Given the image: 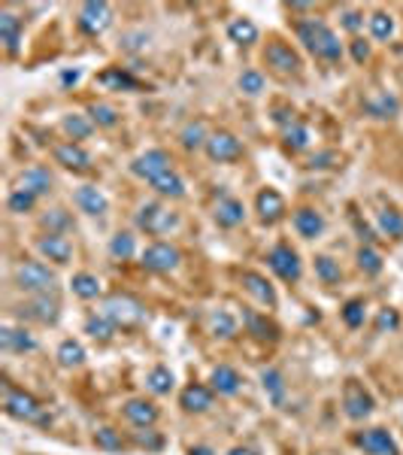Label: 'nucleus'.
Instances as JSON below:
<instances>
[{"instance_id": "nucleus-31", "label": "nucleus", "mask_w": 403, "mask_h": 455, "mask_svg": "<svg viewBox=\"0 0 403 455\" xmlns=\"http://www.w3.org/2000/svg\"><path fill=\"white\" fill-rule=\"evenodd\" d=\"M61 127L67 131V136H73V140H85V136H91V131H94V122H91V115L70 113V115H64Z\"/></svg>"}, {"instance_id": "nucleus-39", "label": "nucleus", "mask_w": 403, "mask_h": 455, "mask_svg": "<svg viewBox=\"0 0 403 455\" xmlns=\"http://www.w3.org/2000/svg\"><path fill=\"white\" fill-rule=\"evenodd\" d=\"M179 140H182V146H185V149H200V146H206V140H209L206 125L204 122H188L185 127H182Z\"/></svg>"}, {"instance_id": "nucleus-36", "label": "nucleus", "mask_w": 403, "mask_h": 455, "mask_svg": "<svg viewBox=\"0 0 403 455\" xmlns=\"http://www.w3.org/2000/svg\"><path fill=\"white\" fill-rule=\"evenodd\" d=\"M70 286H73V295H79L82 300H94L100 295V279L94 273H76Z\"/></svg>"}, {"instance_id": "nucleus-54", "label": "nucleus", "mask_w": 403, "mask_h": 455, "mask_svg": "<svg viewBox=\"0 0 403 455\" xmlns=\"http://www.w3.org/2000/svg\"><path fill=\"white\" fill-rule=\"evenodd\" d=\"M397 322H400V318H397L395 309H382L379 318H376V331H386V328H388V331H395Z\"/></svg>"}, {"instance_id": "nucleus-44", "label": "nucleus", "mask_w": 403, "mask_h": 455, "mask_svg": "<svg viewBox=\"0 0 403 455\" xmlns=\"http://www.w3.org/2000/svg\"><path fill=\"white\" fill-rule=\"evenodd\" d=\"M94 443L100 446V449H106V452L125 449V437H122V431H115V428H109V425L97 428V431H94Z\"/></svg>"}, {"instance_id": "nucleus-59", "label": "nucleus", "mask_w": 403, "mask_h": 455, "mask_svg": "<svg viewBox=\"0 0 403 455\" xmlns=\"http://www.w3.org/2000/svg\"><path fill=\"white\" fill-rule=\"evenodd\" d=\"M188 455H213V449H209V446H191Z\"/></svg>"}, {"instance_id": "nucleus-37", "label": "nucleus", "mask_w": 403, "mask_h": 455, "mask_svg": "<svg viewBox=\"0 0 403 455\" xmlns=\"http://www.w3.org/2000/svg\"><path fill=\"white\" fill-rule=\"evenodd\" d=\"M316 276L325 282V286H337V282L343 279V270H340V264H337L331 255H318L316 258Z\"/></svg>"}, {"instance_id": "nucleus-14", "label": "nucleus", "mask_w": 403, "mask_h": 455, "mask_svg": "<svg viewBox=\"0 0 403 455\" xmlns=\"http://www.w3.org/2000/svg\"><path fill=\"white\" fill-rule=\"evenodd\" d=\"M358 446L367 455H400L397 452V443L386 428H367V431L358 434Z\"/></svg>"}, {"instance_id": "nucleus-13", "label": "nucleus", "mask_w": 403, "mask_h": 455, "mask_svg": "<svg viewBox=\"0 0 403 455\" xmlns=\"http://www.w3.org/2000/svg\"><path fill=\"white\" fill-rule=\"evenodd\" d=\"M206 155L213 161H236L243 155V143L227 131H215V134H209V140H206Z\"/></svg>"}, {"instance_id": "nucleus-11", "label": "nucleus", "mask_w": 403, "mask_h": 455, "mask_svg": "<svg viewBox=\"0 0 403 455\" xmlns=\"http://www.w3.org/2000/svg\"><path fill=\"white\" fill-rule=\"evenodd\" d=\"M179 249L170 243H152L149 249L143 252V267L152 270V273H170L179 267Z\"/></svg>"}, {"instance_id": "nucleus-41", "label": "nucleus", "mask_w": 403, "mask_h": 455, "mask_svg": "<svg viewBox=\"0 0 403 455\" xmlns=\"http://www.w3.org/2000/svg\"><path fill=\"white\" fill-rule=\"evenodd\" d=\"M379 231L386 237H391V240H400V237H403V216L397 213V209L386 206L379 213Z\"/></svg>"}, {"instance_id": "nucleus-8", "label": "nucleus", "mask_w": 403, "mask_h": 455, "mask_svg": "<svg viewBox=\"0 0 403 455\" xmlns=\"http://www.w3.org/2000/svg\"><path fill=\"white\" fill-rule=\"evenodd\" d=\"M343 410H346V416H349L352 422H361V419H367L373 413V395L361 386L358 379L346 382V388H343Z\"/></svg>"}, {"instance_id": "nucleus-22", "label": "nucleus", "mask_w": 403, "mask_h": 455, "mask_svg": "<svg viewBox=\"0 0 403 455\" xmlns=\"http://www.w3.org/2000/svg\"><path fill=\"white\" fill-rule=\"evenodd\" d=\"M243 286H246V291L258 300V304H264V307H276V291H273V286L267 279L261 276V273H255V270H246L243 273Z\"/></svg>"}, {"instance_id": "nucleus-34", "label": "nucleus", "mask_w": 403, "mask_h": 455, "mask_svg": "<svg viewBox=\"0 0 403 455\" xmlns=\"http://www.w3.org/2000/svg\"><path fill=\"white\" fill-rule=\"evenodd\" d=\"M134 252H136V240H134L131 231H118L113 240H109V255H113L115 261L134 258Z\"/></svg>"}, {"instance_id": "nucleus-55", "label": "nucleus", "mask_w": 403, "mask_h": 455, "mask_svg": "<svg viewBox=\"0 0 403 455\" xmlns=\"http://www.w3.org/2000/svg\"><path fill=\"white\" fill-rule=\"evenodd\" d=\"M352 58L358 61V64H364L370 58V46L364 43V40H352Z\"/></svg>"}, {"instance_id": "nucleus-58", "label": "nucleus", "mask_w": 403, "mask_h": 455, "mask_svg": "<svg viewBox=\"0 0 403 455\" xmlns=\"http://www.w3.org/2000/svg\"><path fill=\"white\" fill-rule=\"evenodd\" d=\"M61 82H64V85H73V82H79V70H67L61 76Z\"/></svg>"}, {"instance_id": "nucleus-24", "label": "nucleus", "mask_w": 403, "mask_h": 455, "mask_svg": "<svg viewBox=\"0 0 403 455\" xmlns=\"http://www.w3.org/2000/svg\"><path fill=\"white\" fill-rule=\"evenodd\" d=\"M295 227L300 237H306V240H316L318 234L325 231V218L322 213H316L313 206H300L295 213Z\"/></svg>"}, {"instance_id": "nucleus-53", "label": "nucleus", "mask_w": 403, "mask_h": 455, "mask_svg": "<svg viewBox=\"0 0 403 455\" xmlns=\"http://www.w3.org/2000/svg\"><path fill=\"white\" fill-rule=\"evenodd\" d=\"M134 440H136V446H146V449H161L164 446V437L155 434L152 428H140V431L134 434Z\"/></svg>"}, {"instance_id": "nucleus-52", "label": "nucleus", "mask_w": 403, "mask_h": 455, "mask_svg": "<svg viewBox=\"0 0 403 455\" xmlns=\"http://www.w3.org/2000/svg\"><path fill=\"white\" fill-rule=\"evenodd\" d=\"M213 331H215V337H222V340L234 337V334H236L234 316H231V313H215V316H213Z\"/></svg>"}, {"instance_id": "nucleus-49", "label": "nucleus", "mask_w": 403, "mask_h": 455, "mask_svg": "<svg viewBox=\"0 0 403 455\" xmlns=\"http://www.w3.org/2000/svg\"><path fill=\"white\" fill-rule=\"evenodd\" d=\"M343 322L349 325V328H361V325H364V300H361V298L346 300V307H343Z\"/></svg>"}, {"instance_id": "nucleus-12", "label": "nucleus", "mask_w": 403, "mask_h": 455, "mask_svg": "<svg viewBox=\"0 0 403 455\" xmlns=\"http://www.w3.org/2000/svg\"><path fill=\"white\" fill-rule=\"evenodd\" d=\"M167 170H173V167H170V155L164 152V149H149V152H143L140 158L131 164V173H134V176H140V179H146V182L158 179L161 173H167Z\"/></svg>"}, {"instance_id": "nucleus-33", "label": "nucleus", "mask_w": 403, "mask_h": 455, "mask_svg": "<svg viewBox=\"0 0 403 455\" xmlns=\"http://www.w3.org/2000/svg\"><path fill=\"white\" fill-rule=\"evenodd\" d=\"M246 328H249V334H255L258 340H276L279 337V328L267 322V316H258V313H246Z\"/></svg>"}, {"instance_id": "nucleus-56", "label": "nucleus", "mask_w": 403, "mask_h": 455, "mask_svg": "<svg viewBox=\"0 0 403 455\" xmlns=\"http://www.w3.org/2000/svg\"><path fill=\"white\" fill-rule=\"evenodd\" d=\"M361 22H364V15H361V13H355V9H346V13H343V24L349 27V31H358Z\"/></svg>"}, {"instance_id": "nucleus-21", "label": "nucleus", "mask_w": 403, "mask_h": 455, "mask_svg": "<svg viewBox=\"0 0 403 455\" xmlns=\"http://www.w3.org/2000/svg\"><path fill=\"white\" fill-rule=\"evenodd\" d=\"M76 206L85 216H104L109 209V200L97 186H82V188H76Z\"/></svg>"}, {"instance_id": "nucleus-35", "label": "nucleus", "mask_w": 403, "mask_h": 455, "mask_svg": "<svg viewBox=\"0 0 403 455\" xmlns=\"http://www.w3.org/2000/svg\"><path fill=\"white\" fill-rule=\"evenodd\" d=\"M227 36H231L234 43H240V46H252L255 40H258V27H255L249 18H234V22L227 24Z\"/></svg>"}, {"instance_id": "nucleus-16", "label": "nucleus", "mask_w": 403, "mask_h": 455, "mask_svg": "<svg viewBox=\"0 0 403 455\" xmlns=\"http://www.w3.org/2000/svg\"><path fill=\"white\" fill-rule=\"evenodd\" d=\"M55 161L61 164V167H67V170H91V155L82 149L79 143H61V146H55Z\"/></svg>"}, {"instance_id": "nucleus-1", "label": "nucleus", "mask_w": 403, "mask_h": 455, "mask_svg": "<svg viewBox=\"0 0 403 455\" xmlns=\"http://www.w3.org/2000/svg\"><path fill=\"white\" fill-rule=\"evenodd\" d=\"M297 36H300V43L316 55V58H322V61H340L343 58L340 36H337L325 22H318V18H306V22H300L297 24Z\"/></svg>"}, {"instance_id": "nucleus-6", "label": "nucleus", "mask_w": 403, "mask_h": 455, "mask_svg": "<svg viewBox=\"0 0 403 455\" xmlns=\"http://www.w3.org/2000/svg\"><path fill=\"white\" fill-rule=\"evenodd\" d=\"M22 318H27V322H36V325H55L61 316V304L55 295H34L27 304H22L15 309Z\"/></svg>"}, {"instance_id": "nucleus-5", "label": "nucleus", "mask_w": 403, "mask_h": 455, "mask_svg": "<svg viewBox=\"0 0 403 455\" xmlns=\"http://www.w3.org/2000/svg\"><path fill=\"white\" fill-rule=\"evenodd\" d=\"M104 316L113 318V322L122 325V328H131V325L143 322L146 309H143L140 300L131 298V295H113V298L104 300Z\"/></svg>"}, {"instance_id": "nucleus-9", "label": "nucleus", "mask_w": 403, "mask_h": 455, "mask_svg": "<svg viewBox=\"0 0 403 455\" xmlns=\"http://www.w3.org/2000/svg\"><path fill=\"white\" fill-rule=\"evenodd\" d=\"M264 61H267V67H273L279 73V76H295V73H300V55L291 49L288 43H279V40H273L267 49H264Z\"/></svg>"}, {"instance_id": "nucleus-46", "label": "nucleus", "mask_w": 403, "mask_h": 455, "mask_svg": "<svg viewBox=\"0 0 403 455\" xmlns=\"http://www.w3.org/2000/svg\"><path fill=\"white\" fill-rule=\"evenodd\" d=\"M358 267L367 273V276H376V273H382V258H379V252L373 249V246L364 243L361 249H358Z\"/></svg>"}, {"instance_id": "nucleus-27", "label": "nucleus", "mask_w": 403, "mask_h": 455, "mask_svg": "<svg viewBox=\"0 0 403 455\" xmlns=\"http://www.w3.org/2000/svg\"><path fill=\"white\" fill-rule=\"evenodd\" d=\"M246 218V206H243V200H236V197H222L218 200V206H215V222L222 225V227H236Z\"/></svg>"}, {"instance_id": "nucleus-3", "label": "nucleus", "mask_w": 403, "mask_h": 455, "mask_svg": "<svg viewBox=\"0 0 403 455\" xmlns=\"http://www.w3.org/2000/svg\"><path fill=\"white\" fill-rule=\"evenodd\" d=\"M176 225H179V216L173 213L170 206L158 204V200H149V204H143L140 209H136V227L146 231V234H152V237L167 234Z\"/></svg>"}, {"instance_id": "nucleus-26", "label": "nucleus", "mask_w": 403, "mask_h": 455, "mask_svg": "<svg viewBox=\"0 0 403 455\" xmlns=\"http://www.w3.org/2000/svg\"><path fill=\"white\" fill-rule=\"evenodd\" d=\"M0 40H3L6 52L15 55L18 52V43H22V18L13 15V13H0Z\"/></svg>"}, {"instance_id": "nucleus-42", "label": "nucleus", "mask_w": 403, "mask_h": 455, "mask_svg": "<svg viewBox=\"0 0 403 455\" xmlns=\"http://www.w3.org/2000/svg\"><path fill=\"white\" fill-rule=\"evenodd\" d=\"M34 204H36V195H34V191H27V188H15V191H9V197H6L9 213H15V216L31 213Z\"/></svg>"}, {"instance_id": "nucleus-60", "label": "nucleus", "mask_w": 403, "mask_h": 455, "mask_svg": "<svg viewBox=\"0 0 403 455\" xmlns=\"http://www.w3.org/2000/svg\"><path fill=\"white\" fill-rule=\"evenodd\" d=\"M125 40H127V46H131V49H136V46H140L136 40H146V34H131V36H125Z\"/></svg>"}, {"instance_id": "nucleus-2", "label": "nucleus", "mask_w": 403, "mask_h": 455, "mask_svg": "<svg viewBox=\"0 0 403 455\" xmlns=\"http://www.w3.org/2000/svg\"><path fill=\"white\" fill-rule=\"evenodd\" d=\"M15 286L22 291H31V295H49V291L58 286V276H55V270L49 264L43 261H22L13 273Z\"/></svg>"}, {"instance_id": "nucleus-4", "label": "nucleus", "mask_w": 403, "mask_h": 455, "mask_svg": "<svg viewBox=\"0 0 403 455\" xmlns=\"http://www.w3.org/2000/svg\"><path fill=\"white\" fill-rule=\"evenodd\" d=\"M3 407H6V413L13 419H24V422H34V425H49V416L43 413V407L36 404V398L27 395V391L6 388Z\"/></svg>"}, {"instance_id": "nucleus-38", "label": "nucleus", "mask_w": 403, "mask_h": 455, "mask_svg": "<svg viewBox=\"0 0 403 455\" xmlns=\"http://www.w3.org/2000/svg\"><path fill=\"white\" fill-rule=\"evenodd\" d=\"M40 225H43L49 234H67L70 227H73V218H70L67 209H49V213L40 218Z\"/></svg>"}, {"instance_id": "nucleus-17", "label": "nucleus", "mask_w": 403, "mask_h": 455, "mask_svg": "<svg viewBox=\"0 0 403 455\" xmlns=\"http://www.w3.org/2000/svg\"><path fill=\"white\" fill-rule=\"evenodd\" d=\"M255 209H258V216L264 222H279L285 216V197L276 188H261L258 197H255Z\"/></svg>"}, {"instance_id": "nucleus-20", "label": "nucleus", "mask_w": 403, "mask_h": 455, "mask_svg": "<svg viewBox=\"0 0 403 455\" xmlns=\"http://www.w3.org/2000/svg\"><path fill=\"white\" fill-rule=\"evenodd\" d=\"M179 404L185 413H206V410L213 407V388L200 386V382H191L188 388H182Z\"/></svg>"}, {"instance_id": "nucleus-18", "label": "nucleus", "mask_w": 403, "mask_h": 455, "mask_svg": "<svg viewBox=\"0 0 403 455\" xmlns=\"http://www.w3.org/2000/svg\"><path fill=\"white\" fill-rule=\"evenodd\" d=\"M125 419L136 428H152L155 422H158V407L152 404V400L146 398H131L125 404Z\"/></svg>"}, {"instance_id": "nucleus-10", "label": "nucleus", "mask_w": 403, "mask_h": 455, "mask_svg": "<svg viewBox=\"0 0 403 455\" xmlns=\"http://www.w3.org/2000/svg\"><path fill=\"white\" fill-rule=\"evenodd\" d=\"M109 24H113V9H109V4H104V0H88V4H82L79 27L85 34L97 36V34H104Z\"/></svg>"}, {"instance_id": "nucleus-40", "label": "nucleus", "mask_w": 403, "mask_h": 455, "mask_svg": "<svg viewBox=\"0 0 403 455\" xmlns=\"http://www.w3.org/2000/svg\"><path fill=\"white\" fill-rule=\"evenodd\" d=\"M55 355H58V364H61V368H79V364L85 361V349H82L76 340H64Z\"/></svg>"}, {"instance_id": "nucleus-32", "label": "nucleus", "mask_w": 403, "mask_h": 455, "mask_svg": "<svg viewBox=\"0 0 403 455\" xmlns=\"http://www.w3.org/2000/svg\"><path fill=\"white\" fill-rule=\"evenodd\" d=\"M115 322L113 318H106L104 313L100 316H88L85 318V334H91L94 340H100V343H106V340H113V334H115Z\"/></svg>"}, {"instance_id": "nucleus-25", "label": "nucleus", "mask_w": 403, "mask_h": 455, "mask_svg": "<svg viewBox=\"0 0 403 455\" xmlns=\"http://www.w3.org/2000/svg\"><path fill=\"white\" fill-rule=\"evenodd\" d=\"M209 382H213V391H218V395H236L243 386L240 373H236L231 364H218L213 370V377H209Z\"/></svg>"}, {"instance_id": "nucleus-61", "label": "nucleus", "mask_w": 403, "mask_h": 455, "mask_svg": "<svg viewBox=\"0 0 403 455\" xmlns=\"http://www.w3.org/2000/svg\"><path fill=\"white\" fill-rule=\"evenodd\" d=\"M227 455H255V449H249V446H236V449H231Z\"/></svg>"}, {"instance_id": "nucleus-28", "label": "nucleus", "mask_w": 403, "mask_h": 455, "mask_svg": "<svg viewBox=\"0 0 403 455\" xmlns=\"http://www.w3.org/2000/svg\"><path fill=\"white\" fill-rule=\"evenodd\" d=\"M97 82L104 88H113V91H136V88H140V82H136L131 73L122 70V67H109L104 73H97Z\"/></svg>"}, {"instance_id": "nucleus-57", "label": "nucleus", "mask_w": 403, "mask_h": 455, "mask_svg": "<svg viewBox=\"0 0 403 455\" xmlns=\"http://www.w3.org/2000/svg\"><path fill=\"white\" fill-rule=\"evenodd\" d=\"M331 158H334V155H318V158H313V164H309V167H331V164H327Z\"/></svg>"}, {"instance_id": "nucleus-30", "label": "nucleus", "mask_w": 403, "mask_h": 455, "mask_svg": "<svg viewBox=\"0 0 403 455\" xmlns=\"http://www.w3.org/2000/svg\"><path fill=\"white\" fill-rule=\"evenodd\" d=\"M261 382H264V391L270 395L273 404L282 407V400H285V379H282V373L276 368H264L261 370Z\"/></svg>"}, {"instance_id": "nucleus-43", "label": "nucleus", "mask_w": 403, "mask_h": 455, "mask_svg": "<svg viewBox=\"0 0 403 455\" xmlns=\"http://www.w3.org/2000/svg\"><path fill=\"white\" fill-rule=\"evenodd\" d=\"M146 386H149L152 395H170L173 391V373L167 368H152L149 377H146Z\"/></svg>"}, {"instance_id": "nucleus-45", "label": "nucleus", "mask_w": 403, "mask_h": 455, "mask_svg": "<svg viewBox=\"0 0 403 455\" xmlns=\"http://www.w3.org/2000/svg\"><path fill=\"white\" fill-rule=\"evenodd\" d=\"M364 106H367V113H370V115H376V118H391V115L397 113V100H395V97H388V94L370 97Z\"/></svg>"}, {"instance_id": "nucleus-7", "label": "nucleus", "mask_w": 403, "mask_h": 455, "mask_svg": "<svg viewBox=\"0 0 403 455\" xmlns=\"http://www.w3.org/2000/svg\"><path fill=\"white\" fill-rule=\"evenodd\" d=\"M267 264L282 282H297L300 273H304V267H300V255L285 243L273 246L270 255H267Z\"/></svg>"}, {"instance_id": "nucleus-51", "label": "nucleus", "mask_w": 403, "mask_h": 455, "mask_svg": "<svg viewBox=\"0 0 403 455\" xmlns=\"http://www.w3.org/2000/svg\"><path fill=\"white\" fill-rule=\"evenodd\" d=\"M236 85H240V91H246V94H261L264 91V76L258 70H243V76H240V82H236Z\"/></svg>"}, {"instance_id": "nucleus-50", "label": "nucleus", "mask_w": 403, "mask_h": 455, "mask_svg": "<svg viewBox=\"0 0 403 455\" xmlns=\"http://www.w3.org/2000/svg\"><path fill=\"white\" fill-rule=\"evenodd\" d=\"M306 143H309V131L300 122H295V125H288L285 127V146L288 149H306Z\"/></svg>"}, {"instance_id": "nucleus-48", "label": "nucleus", "mask_w": 403, "mask_h": 455, "mask_svg": "<svg viewBox=\"0 0 403 455\" xmlns=\"http://www.w3.org/2000/svg\"><path fill=\"white\" fill-rule=\"evenodd\" d=\"M88 115H91V122L100 125V127H113L118 122V113L109 104H91L88 106Z\"/></svg>"}, {"instance_id": "nucleus-15", "label": "nucleus", "mask_w": 403, "mask_h": 455, "mask_svg": "<svg viewBox=\"0 0 403 455\" xmlns=\"http://www.w3.org/2000/svg\"><path fill=\"white\" fill-rule=\"evenodd\" d=\"M36 249L55 264H70V258H73V243L64 234H43L40 240H36Z\"/></svg>"}, {"instance_id": "nucleus-19", "label": "nucleus", "mask_w": 403, "mask_h": 455, "mask_svg": "<svg viewBox=\"0 0 403 455\" xmlns=\"http://www.w3.org/2000/svg\"><path fill=\"white\" fill-rule=\"evenodd\" d=\"M0 349L3 352H34L36 340H34L31 331H24V328L3 325L0 328Z\"/></svg>"}, {"instance_id": "nucleus-23", "label": "nucleus", "mask_w": 403, "mask_h": 455, "mask_svg": "<svg viewBox=\"0 0 403 455\" xmlns=\"http://www.w3.org/2000/svg\"><path fill=\"white\" fill-rule=\"evenodd\" d=\"M52 186H55V179H52L49 167H43V164H34V167H27V170L22 173V188L34 191L36 197H40V195H49Z\"/></svg>"}, {"instance_id": "nucleus-47", "label": "nucleus", "mask_w": 403, "mask_h": 455, "mask_svg": "<svg viewBox=\"0 0 403 455\" xmlns=\"http://www.w3.org/2000/svg\"><path fill=\"white\" fill-rule=\"evenodd\" d=\"M367 24H370V34L376 36V40H388V36L395 34V22H391L388 13H373L367 18Z\"/></svg>"}, {"instance_id": "nucleus-29", "label": "nucleus", "mask_w": 403, "mask_h": 455, "mask_svg": "<svg viewBox=\"0 0 403 455\" xmlns=\"http://www.w3.org/2000/svg\"><path fill=\"white\" fill-rule=\"evenodd\" d=\"M149 186L158 191L161 197H185V182H182V176L176 170H167V173H161L158 179H152Z\"/></svg>"}]
</instances>
